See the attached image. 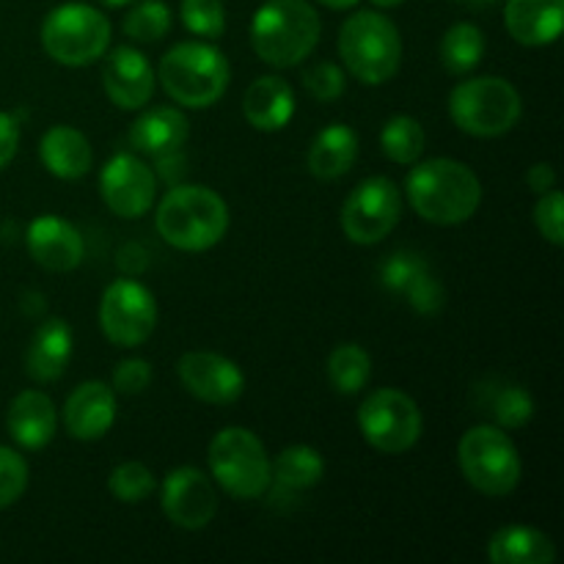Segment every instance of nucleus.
Wrapping results in <instances>:
<instances>
[{"label":"nucleus","instance_id":"nucleus-3","mask_svg":"<svg viewBox=\"0 0 564 564\" xmlns=\"http://www.w3.org/2000/svg\"><path fill=\"white\" fill-rule=\"evenodd\" d=\"M323 33L317 9L306 0H268L251 20V44L264 64L290 69L314 53Z\"/></svg>","mask_w":564,"mask_h":564},{"label":"nucleus","instance_id":"nucleus-38","mask_svg":"<svg viewBox=\"0 0 564 564\" xmlns=\"http://www.w3.org/2000/svg\"><path fill=\"white\" fill-rule=\"evenodd\" d=\"M534 224L551 246H564V198L560 191L540 196V202L534 204Z\"/></svg>","mask_w":564,"mask_h":564},{"label":"nucleus","instance_id":"nucleus-41","mask_svg":"<svg viewBox=\"0 0 564 564\" xmlns=\"http://www.w3.org/2000/svg\"><path fill=\"white\" fill-rule=\"evenodd\" d=\"M527 185H529V191H534L538 196L554 191V185H556L554 165H551V163H534L532 169H529V174H527Z\"/></svg>","mask_w":564,"mask_h":564},{"label":"nucleus","instance_id":"nucleus-17","mask_svg":"<svg viewBox=\"0 0 564 564\" xmlns=\"http://www.w3.org/2000/svg\"><path fill=\"white\" fill-rule=\"evenodd\" d=\"M102 88L121 110H141L154 94V72L147 55L135 47H116L105 58Z\"/></svg>","mask_w":564,"mask_h":564},{"label":"nucleus","instance_id":"nucleus-25","mask_svg":"<svg viewBox=\"0 0 564 564\" xmlns=\"http://www.w3.org/2000/svg\"><path fill=\"white\" fill-rule=\"evenodd\" d=\"M325 460L314 446L295 444L286 446L273 463V474H270V505L275 499H295L303 490H312L314 485L323 479Z\"/></svg>","mask_w":564,"mask_h":564},{"label":"nucleus","instance_id":"nucleus-24","mask_svg":"<svg viewBox=\"0 0 564 564\" xmlns=\"http://www.w3.org/2000/svg\"><path fill=\"white\" fill-rule=\"evenodd\" d=\"M72 358V328L66 319L53 317L36 328L25 352V372L36 383H53L66 372Z\"/></svg>","mask_w":564,"mask_h":564},{"label":"nucleus","instance_id":"nucleus-30","mask_svg":"<svg viewBox=\"0 0 564 564\" xmlns=\"http://www.w3.org/2000/svg\"><path fill=\"white\" fill-rule=\"evenodd\" d=\"M485 55V36L471 22H455L441 39V61L449 75H468Z\"/></svg>","mask_w":564,"mask_h":564},{"label":"nucleus","instance_id":"nucleus-2","mask_svg":"<svg viewBox=\"0 0 564 564\" xmlns=\"http://www.w3.org/2000/svg\"><path fill=\"white\" fill-rule=\"evenodd\" d=\"M154 226L176 251L202 253L224 240L229 229V207L213 187L176 185L160 202Z\"/></svg>","mask_w":564,"mask_h":564},{"label":"nucleus","instance_id":"nucleus-8","mask_svg":"<svg viewBox=\"0 0 564 564\" xmlns=\"http://www.w3.org/2000/svg\"><path fill=\"white\" fill-rule=\"evenodd\" d=\"M209 468L215 482L240 501L268 494L270 474H273L268 449L246 427H226L215 435L209 444Z\"/></svg>","mask_w":564,"mask_h":564},{"label":"nucleus","instance_id":"nucleus-21","mask_svg":"<svg viewBox=\"0 0 564 564\" xmlns=\"http://www.w3.org/2000/svg\"><path fill=\"white\" fill-rule=\"evenodd\" d=\"M505 22L518 44L545 47L562 36L564 0H507Z\"/></svg>","mask_w":564,"mask_h":564},{"label":"nucleus","instance_id":"nucleus-12","mask_svg":"<svg viewBox=\"0 0 564 564\" xmlns=\"http://www.w3.org/2000/svg\"><path fill=\"white\" fill-rule=\"evenodd\" d=\"M158 325V303L143 284L119 279L99 301V328L116 347H141Z\"/></svg>","mask_w":564,"mask_h":564},{"label":"nucleus","instance_id":"nucleus-22","mask_svg":"<svg viewBox=\"0 0 564 564\" xmlns=\"http://www.w3.org/2000/svg\"><path fill=\"white\" fill-rule=\"evenodd\" d=\"M187 119L182 110L160 105V108H149L147 113L138 116L130 127V143L135 152L152 154V158H174L187 141Z\"/></svg>","mask_w":564,"mask_h":564},{"label":"nucleus","instance_id":"nucleus-23","mask_svg":"<svg viewBox=\"0 0 564 564\" xmlns=\"http://www.w3.org/2000/svg\"><path fill=\"white\" fill-rule=\"evenodd\" d=\"M242 113L253 130L279 132L295 116V91L284 77L264 75L248 86L242 97Z\"/></svg>","mask_w":564,"mask_h":564},{"label":"nucleus","instance_id":"nucleus-35","mask_svg":"<svg viewBox=\"0 0 564 564\" xmlns=\"http://www.w3.org/2000/svg\"><path fill=\"white\" fill-rule=\"evenodd\" d=\"M182 25L202 39H220L226 33V9L220 0H182Z\"/></svg>","mask_w":564,"mask_h":564},{"label":"nucleus","instance_id":"nucleus-15","mask_svg":"<svg viewBox=\"0 0 564 564\" xmlns=\"http://www.w3.org/2000/svg\"><path fill=\"white\" fill-rule=\"evenodd\" d=\"M176 375L196 400L209 402V405H231L246 391L242 369L220 352H185L176 364Z\"/></svg>","mask_w":564,"mask_h":564},{"label":"nucleus","instance_id":"nucleus-32","mask_svg":"<svg viewBox=\"0 0 564 564\" xmlns=\"http://www.w3.org/2000/svg\"><path fill=\"white\" fill-rule=\"evenodd\" d=\"M372 375V358L358 345H339L328 358V378L339 394H358Z\"/></svg>","mask_w":564,"mask_h":564},{"label":"nucleus","instance_id":"nucleus-18","mask_svg":"<svg viewBox=\"0 0 564 564\" xmlns=\"http://www.w3.org/2000/svg\"><path fill=\"white\" fill-rule=\"evenodd\" d=\"M28 253L39 268L50 273H69L83 262V237L69 220L42 215L28 226Z\"/></svg>","mask_w":564,"mask_h":564},{"label":"nucleus","instance_id":"nucleus-36","mask_svg":"<svg viewBox=\"0 0 564 564\" xmlns=\"http://www.w3.org/2000/svg\"><path fill=\"white\" fill-rule=\"evenodd\" d=\"M28 488V463L20 452L0 446V510L11 507Z\"/></svg>","mask_w":564,"mask_h":564},{"label":"nucleus","instance_id":"nucleus-7","mask_svg":"<svg viewBox=\"0 0 564 564\" xmlns=\"http://www.w3.org/2000/svg\"><path fill=\"white\" fill-rule=\"evenodd\" d=\"M463 477L477 494L501 499L521 485V455L510 435L496 424H477L457 446Z\"/></svg>","mask_w":564,"mask_h":564},{"label":"nucleus","instance_id":"nucleus-6","mask_svg":"<svg viewBox=\"0 0 564 564\" xmlns=\"http://www.w3.org/2000/svg\"><path fill=\"white\" fill-rule=\"evenodd\" d=\"M521 113V94L505 77H471L457 83L449 94L452 121L474 138L505 135L518 124Z\"/></svg>","mask_w":564,"mask_h":564},{"label":"nucleus","instance_id":"nucleus-10","mask_svg":"<svg viewBox=\"0 0 564 564\" xmlns=\"http://www.w3.org/2000/svg\"><path fill=\"white\" fill-rule=\"evenodd\" d=\"M364 441L383 455H402L422 438L424 419L416 400L400 389H378L358 408Z\"/></svg>","mask_w":564,"mask_h":564},{"label":"nucleus","instance_id":"nucleus-31","mask_svg":"<svg viewBox=\"0 0 564 564\" xmlns=\"http://www.w3.org/2000/svg\"><path fill=\"white\" fill-rule=\"evenodd\" d=\"M424 143H427L424 127L413 116H391L383 124V130H380V149L397 165L416 163L424 152Z\"/></svg>","mask_w":564,"mask_h":564},{"label":"nucleus","instance_id":"nucleus-28","mask_svg":"<svg viewBox=\"0 0 564 564\" xmlns=\"http://www.w3.org/2000/svg\"><path fill=\"white\" fill-rule=\"evenodd\" d=\"M474 394H477L479 411L501 430H521L534 416L532 394L510 380H485Z\"/></svg>","mask_w":564,"mask_h":564},{"label":"nucleus","instance_id":"nucleus-20","mask_svg":"<svg viewBox=\"0 0 564 564\" xmlns=\"http://www.w3.org/2000/svg\"><path fill=\"white\" fill-rule=\"evenodd\" d=\"M6 427H9V435L22 449H44L55 438V430H58V413H55L53 400L44 391H22L11 400Z\"/></svg>","mask_w":564,"mask_h":564},{"label":"nucleus","instance_id":"nucleus-13","mask_svg":"<svg viewBox=\"0 0 564 564\" xmlns=\"http://www.w3.org/2000/svg\"><path fill=\"white\" fill-rule=\"evenodd\" d=\"M154 193H158V176L135 154H113L99 174V196L105 207L119 218L135 220L147 215L154 204Z\"/></svg>","mask_w":564,"mask_h":564},{"label":"nucleus","instance_id":"nucleus-45","mask_svg":"<svg viewBox=\"0 0 564 564\" xmlns=\"http://www.w3.org/2000/svg\"><path fill=\"white\" fill-rule=\"evenodd\" d=\"M375 6H378V9H394V6H400L402 0H372Z\"/></svg>","mask_w":564,"mask_h":564},{"label":"nucleus","instance_id":"nucleus-43","mask_svg":"<svg viewBox=\"0 0 564 564\" xmlns=\"http://www.w3.org/2000/svg\"><path fill=\"white\" fill-rule=\"evenodd\" d=\"M457 3L474 6V9H488V6H496V3H499V0H457Z\"/></svg>","mask_w":564,"mask_h":564},{"label":"nucleus","instance_id":"nucleus-40","mask_svg":"<svg viewBox=\"0 0 564 564\" xmlns=\"http://www.w3.org/2000/svg\"><path fill=\"white\" fill-rule=\"evenodd\" d=\"M17 149H20V124L14 116L0 110V171L14 160Z\"/></svg>","mask_w":564,"mask_h":564},{"label":"nucleus","instance_id":"nucleus-26","mask_svg":"<svg viewBox=\"0 0 564 564\" xmlns=\"http://www.w3.org/2000/svg\"><path fill=\"white\" fill-rule=\"evenodd\" d=\"M39 154H42L44 169L50 171L58 180H80V176L88 174L94 163V152L88 138L83 135L75 127H50L42 135V143H39Z\"/></svg>","mask_w":564,"mask_h":564},{"label":"nucleus","instance_id":"nucleus-1","mask_svg":"<svg viewBox=\"0 0 564 564\" xmlns=\"http://www.w3.org/2000/svg\"><path fill=\"white\" fill-rule=\"evenodd\" d=\"M405 196L419 218L435 226H457L482 204V182L460 160L435 158L408 174Z\"/></svg>","mask_w":564,"mask_h":564},{"label":"nucleus","instance_id":"nucleus-42","mask_svg":"<svg viewBox=\"0 0 564 564\" xmlns=\"http://www.w3.org/2000/svg\"><path fill=\"white\" fill-rule=\"evenodd\" d=\"M317 3L328 6V9H334V11H345V9H352L358 0H317Z\"/></svg>","mask_w":564,"mask_h":564},{"label":"nucleus","instance_id":"nucleus-33","mask_svg":"<svg viewBox=\"0 0 564 564\" xmlns=\"http://www.w3.org/2000/svg\"><path fill=\"white\" fill-rule=\"evenodd\" d=\"M121 28H124V33L132 42H160V39L171 31V9L163 0H141V3L124 17V25Z\"/></svg>","mask_w":564,"mask_h":564},{"label":"nucleus","instance_id":"nucleus-34","mask_svg":"<svg viewBox=\"0 0 564 564\" xmlns=\"http://www.w3.org/2000/svg\"><path fill=\"white\" fill-rule=\"evenodd\" d=\"M108 488L121 505H141L143 499L154 494V477L143 463H121L110 471Z\"/></svg>","mask_w":564,"mask_h":564},{"label":"nucleus","instance_id":"nucleus-14","mask_svg":"<svg viewBox=\"0 0 564 564\" xmlns=\"http://www.w3.org/2000/svg\"><path fill=\"white\" fill-rule=\"evenodd\" d=\"M160 505L174 527L198 532L218 512V494L207 474L193 466H180L163 479Z\"/></svg>","mask_w":564,"mask_h":564},{"label":"nucleus","instance_id":"nucleus-44","mask_svg":"<svg viewBox=\"0 0 564 564\" xmlns=\"http://www.w3.org/2000/svg\"><path fill=\"white\" fill-rule=\"evenodd\" d=\"M105 6H108V9H121V6H130V3H135V0H102Z\"/></svg>","mask_w":564,"mask_h":564},{"label":"nucleus","instance_id":"nucleus-29","mask_svg":"<svg viewBox=\"0 0 564 564\" xmlns=\"http://www.w3.org/2000/svg\"><path fill=\"white\" fill-rule=\"evenodd\" d=\"M494 564H551L556 560L554 540L532 527H505L488 543Z\"/></svg>","mask_w":564,"mask_h":564},{"label":"nucleus","instance_id":"nucleus-11","mask_svg":"<svg viewBox=\"0 0 564 564\" xmlns=\"http://www.w3.org/2000/svg\"><path fill=\"white\" fill-rule=\"evenodd\" d=\"M402 215V193L389 176H369L347 196L341 229L356 246H378L394 231Z\"/></svg>","mask_w":564,"mask_h":564},{"label":"nucleus","instance_id":"nucleus-19","mask_svg":"<svg viewBox=\"0 0 564 564\" xmlns=\"http://www.w3.org/2000/svg\"><path fill=\"white\" fill-rule=\"evenodd\" d=\"M116 422V394L102 380H86L64 405V427L75 441H99Z\"/></svg>","mask_w":564,"mask_h":564},{"label":"nucleus","instance_id":"nucleus-4","mask_svg":"<svg viewBox=\"0 0 564 564\" xmlns=\"http://www.w3.org/2000/svg\"><path fill=\"white\" fill-rule=\"evenodd\" d=\"M160 83L174 102L202 110L218 102L229 88V58L215 44L182 42L160 61Z\"/></svg>","mask_w":564,"mask_h":564},{"label":"nucleus","instance_id":"nucleus-39","mask_svg":"<svg viewBox=\"0 0 564 564\" xmlns=\"http://www.w3.org/2000/svg\"><path fill=\"white\" fill-rule=\"evenodd\" d=\"M149 383H152V364L149 361H143V358H127V361L116 364L113 389L119 394L135 397L141 391H147Z\"/></svg>","mask_w":564,"mask_h":564},{"label":"nucleus","instance_id":"nucleus-5","mask_svg":"<svg viewBox=\"0 0 564 564\" xmlns=\"http://www.w3.org/2000/svg\"><path fill=\"white\" fill-rule=\"evenodd\" d=\"M339 55L364 86H383L400 72L402 36L380 11H356L339 28Z\"/></svg>","mask_w":564,"mask_h":564},{"label":"nucleus","instance_id":"nucleus-9","mask_svg":"<svg viewBox=\"0 0 564 564\" xmlns=\"http://www.w3.org/2000/svg\"><path fill=\"white\" fill-rule=\"evenodd\" d=\"M110 22L88 3H64L44 17L42 47L64 66H88L105 55Z\"/></svg>","mask_w":564,"mask_h":564},{"label":"nucleus","instance_id":"nucleus-16","mask_svg":"<svg viewBox=\"0 0 564 564\" xmlns=\"http://www.w3.org/2000/svg\"><path fill=\"white\" fill-rule=\"evenodd\" d=\"M380 284H383V290H389L391 295L402 297L413 312L424 314V317L438 314L441 308H444V284L435 279L430 264L424 262L419 253H391V257L380 264Z\"/></svg>","mask_w":564,"mask_h":564},{"label":"nucleus","instance_id":"nucleus-37","mask_svg":"<svg viewBox=\"0 0 564 564\" xmlns=\"http://www.w3.org/2000/svg\"><path fill=\"white\" fill-rule=\"evenodd\" d=\"M303 86L319 102H336L345 94V72L334 61H319L303 72Z\"/></svg>","mask_w":564,"mask_h":564},{"label":"nucleus","instance_id":"nucleus-27","mask_svg":"<svg viewBox=\"0 0 564 564\" xmlns=\"http://www.w3.org/2000/svg\"><path fill=\"white\" fill-rule=\"evenodd\" d=\"M358 160V135L347 124H330L314 135L308 147V171L323 182L345 176Z\"/></svg>","mask_w":564,"mask_h":564}]
</instances>
